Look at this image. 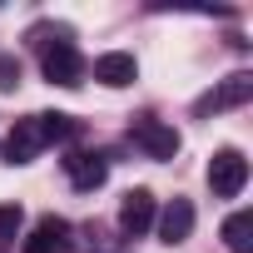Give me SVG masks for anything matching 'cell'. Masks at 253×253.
<instances>
[{"mask_svg": "<svg viewBox=\"0 0 253 253\" xmlns=\"http://www.w3.org/2000/svg\"><path fill=\"white\" fill-rule=\"evenodd\" d=\"M75 134V119L70 114H30V119H15V129L5 139V159L10 164H30L45 144H60Z\"/></svg>", "mask_w": 253, "mask_h": 253, "instance_id": "1", "label": "cell"}, {"mask_svg": "<svg viewBox=\"0 0 253 253\" xmlns=\"http://www.w3.org/2000/svg\"><path fill=\"white\" fill-rule=\"evenodd\" d=\"M30 40L40 45V65H45V80L60 84V89H75L84 80V60L70 40V30H50V25H35Z\"/></svg>", "mask_w": 253, "mask_h": 253, "instance_id": "2", "label": "cell"}, {"mask_svg": "<svg viewBox=\"0 0 253 253\" xmlns=\"http://www.w3.org/2000/svg\"><path fill=\"white\" fill-rule=\"evenodd\" d=\"M129 139H134L149 159H174V154H179V129L164 124V119H154V114H134V119H129Z\"/></svg>", "mask_w": 253, "mask_h": 253, "instance_id": "3", "label": "cell"}, {"mask_svg": "<svg viewBox=\"0 0 253 253\" xmlns=\"http://www.w3.org/2000/svg\"><path fill=\"white\" fill-rule=\"evenodd\" d=\"M243 184H248V159H243L238 149H218L213 164H209V189H213L218 199H238Z\"/></svg>", "mask_w": 253, "mask_h": 253, "instance_id": "4", "label": "cell"}, {"mask_svg": "<svg viewBox=\"0 0 253 253\" xmlns=\"http://www.w3.org/2000/svg\"><path fill=\"white\" fill-rule=\"evenodd\" d=\"M253 99V75H228L218 89H209L194 109L199 114H223V109H238V104H248Z\"/></svg>", "mask_w": 253, "mask_h": 253, "instance_id": "5", "label": "cell"}, {"mask_svg": "<svg viewBox=\"0 0 253 253\" xmlns=\"http://www.w3.org/2000/svg\"><path fill=\"white\" fill-rule=\"evenodd\" d=\"M154 194L149 189H129L124 194V204H119V228L129 233V238H139V233H149L154 228Z\"/></svg>", "mask_w": 253, "mask_h": 253, "instance_id": "6", "label": "cell"}, {"mask_svg": "<svg viewBox=\"0 0 253 253\" xmlns=\"http://www.w3.org/2000/svg\"><path fill=\"white\" fill-rule=\"evenodd\" d=\"M20 248H25V253H70V223L50 213V218H40V223L30 228V238H25Z\"/></svg>", "mask_w": 253, "mask_h": 253, "instance_id": "7", "label": "cell"}, {"mask_svg": "<svg viewBox=\"0 0 253 253\" xmlns=\"http://www.w3.org/2000/svg\"><path fill=\"white\" fill-rule=\"evenodd\" d=\"M154 228H159L164 243H184V238L194 233V204H189V199H169V209L154 213Z\"/></svg>", "mask_w": 253, "mask_h": 253, "instance_id": "8", "label": "cell"}, {"mask_svg": "<svg viewBox=\"0 0 253 253\" xmlns=\"http://www.w3.org/2000/svg\"><path fill=\"white\" fill-rule=\"evenodd\" d=\"M94 80H99V84H109V89H124V84H134V80H139V65H134V55L109 50V55H99V60H94Z\"/></svg>", "mask_w": 253, "mask_h": 253, "instance_id": "9", "label": "cell"}, {"mask_svg": "<svg viewBox=\"0 0 253 253\" xmlns=\"http://www.w3.org/2000/svg\"><path fill=\"white\" fill-rule=\"evenodd\" d=\"M65 174H70V184H75V189H84V194H89V189H99V184H104L109 159H104V154H70V159H65Z\"/></svg>", "mask_w": 253, "mask_h": 253, "instance_id": "10", "label": "cell"}, {"mask_svg": "<svg viewBox=\"0 0 253 253\" xmlns=\"http://www.w3.org/2000/svg\"><path fill=\"white\" fill-rule=\"evenodd\" d=\"M223 243H228V253H253V213L248 209H238L223 223Z\"/></svg>", "mask_w": 253, "mask_h": 253, "instance_id": "11", "label": "cell"}, {"mask_svg": "<svg viewBox=\"0 0 253 253\" xmlns=\"http://www.w3.org/2000/svg\"><path fill=\"white\" fill-rule=\"evenodd\" d=\"M20 223H25V209L20 204H0V243H10L20 233Z\"/></svg>", "mask_w": 253, "mask_h": 253, "instance_id": "12", "label": "cell"}, {"mask_svg": "<svg viewBox=\"0 0 253 253\" xmlns=\"http://www.w3.org/2000/svg\"><path fill=\"white\" fill-rule=\"evenodd\" d=\"M15 84H20V60L0 55V89H15Z\"/></svg>", "mask_w": 253, "mask_h": 253, "instance_id": "13", "label": "cell"}]
</instances>
